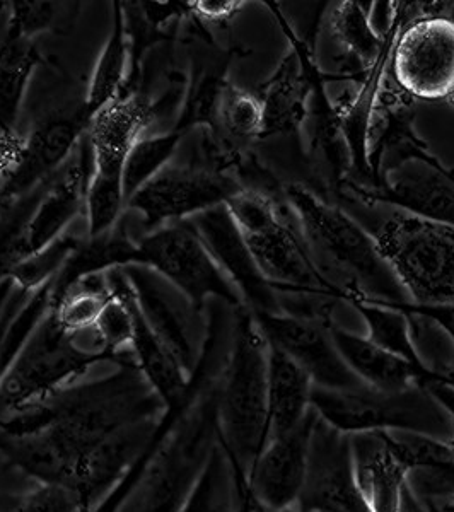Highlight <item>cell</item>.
<instances>
[{
    "instance_id": "obj_27",
    "label": "cell",
    "mask_w": 454,
    "mask_h": 512,
    "mask_svg": "<svg viewBox=\"0 0 454 512\" xmlns=\"http://www.w3.org/2000/svg\"><path fill=\"white\" fill-rule=\"evenodd\" d=\"M263 130L262 101L257 94L227 84L217 110V130L224 139L238 146H246L251 140H260Z\"/></svg>"
},
{
    "instance_id": "obj_29",
    "label": "cell",
    "mask_w": 454,
    "mask_h": 512,
    "mask_svg": "<svg viewBox=\"0 0 454 512\" xmlns=\"http://www.w3.org/2000/svg\"><path fill=\"white\" fill-rule=\"evenodd\" d=\"M381 432V431H379ZM381 436L400 461L405 470L408 466L415 468H439V470H453L454 454L448 441H436L434 437L419 436V434H385Z\"/></svg>"
},
{
    "instance_id": "obj_6",
    "label": "cell",
    "mask_w": 454,
    "mask_h": 512,
    "mask_svg": "<svg viewBox=\"0 0 454 512\" xmlns=\"http://www.w3.org/2000/svg\"><path fill=\"white\" fill-rule=\"evenodd\" d=\"M137 246L140 265L168 280L197 313H202L209 297H217L234 309L245 306L188 219L142 234Z\"/></svg>"
},
{
    "instance_id": "obj_9",
    "label": "cell",
    "mask_w": 454,
    "mask_h": 512,
    "mask_svg": "<svg viewBox=\"0 0 454 512\" xmlns=\"http://www.w3.org/2000/svg\"><path fill=\"white\" fill-rule=\"evenodd\" d=\"M241 190L238 181L197 163H173L127 202V212L139 217L144 233L171 222L187 221L226 204Z\"/></svg>"
},
{
    "instance_id": "obj_36",
    "label": "cell",
    "mask_w": 454,
    "mask_h": 512,
    "mask_svg": "<svg viewBox=\"0 0 454 512\" xmlns=\"http://www.w3.org/2000/svg\"><path fill=\"white\" fill-rule=\"evenodd\" d=\"M434 376H436L437 379L444 381V383L454 386V361L446 364L443 369H439L437 373H434Z\"/></svg>"
},
{
    "instance_id": "obj_34",
    "label": "cell",
    "mask_w": 454,
    "mask_h": 512,
    "mask_svg": "<svg viewBox=\"0 0 454 512\" xmlns=\"http://www.w3.org/2000/svg\"><path fill=\"white\" fill-rule=\"evenodd\" d=\"M396 309H400L408 315H419L425 320L432 321L434 325L448 333L454 344V304H449V306H415V304L408 303L398 306Z\"/></svg>"
},
{
    "instance_id": "obj_24",
    "label": "cell",
    "mask_w": 454,
    "mask_h": 512,
    "mask_svg": "<svg viewBox=\"0 0 454 512\" xmlns=\"http://www.w3.org/2000/svg\"><path fill=\"white\" fill-rule=\"evenodd\" d=\"M345 303L356 308L357 313L364 318L367 325V338L381 349L402 357L403 361L412 366L429 371L419 357L417 347L412 337L410 316L400 309L385 306V304L369 303L361 297H347ZM432 373V371H431Z\"/></svg>"
},
{
    "instance_id": "obj_33",
    "label": "cell",
    "mask_w": 454,
    "mask_h": 512,
    "mask_svg": "<svg viewBox=\"0 0 454 512\" xmlns=\"http://www.w3.org/2000/svg\"><path fill=\"white\" fill-rule=\"evenodd\" d=\"M241 0H197L192 2V12L202 23L226 24L241 11Z\"/></svg>"
},
{
    "instance_id": "obj_10",
    "label": "cell",
    "mask_w": 454,
    "mask_h": 512,
    "mask_svg": "<svg viewBox=\"0 0 454 512\" xmlns=\"http://www.w3.org/2000/svg\"><path fill=\"white\" fill-rule=\"evenodd\" d=\"M88 125L84 103L53 111L36 123L23 140L16 163L0 183V216L45 187L64 168L88 132Z\"/></svg>"
},
{
    "instance_id": "obj_8",
    "label": "cell",
    "mask_w": 454,
    "mask_h": 512,
    "mask_svg": "<svg viewBox=\"0 0 454 512\" xmlns=\"http://www.w3.org/2000/svg\"><path fill=\"white\" fill-rule=\"evenodd\" d=\"M311 405L337 431H374L400 427L408 431L444 429L443 405L420 386L402 393H383L373 388L354 391L311 390Z\"/></svg>"
},
{
    "instance_id": "obj_18",
    "label": "cell",
    "mask_w": 454,
    "mask_h": 512,
    "mask_svg": "<svg viewBox=\"0 0 454 512\" xmlns=\"http://www.w3.org/2000/svg\"><path fill=\"white\" fill-rule=\"evenodd\" d=\"M158 122L154 103L144 93L123 94L89 120L86 140L93 166L123 168L132 147Z\"/></svg>"
},
{
    "instance_id": "obj_11",
    "label": "cell",
    "mask_w": 454,
    "mask_h": 512,
    "mask_svg": "<svg viewBox=\"0 0 454 512\" xmlns=\"http://www.w3.org/2000/svg\"><path fill=\"white\" fill-rule=\"evenodd\" d=\"M340 190L367 205H390L412 216L454 227V169L441 159H408L381 176L378 187L342 185Z\"/></svg>"
},
{
    "instance_id": "obj_22",
    "label": "cell",
    "mask_w": 454,
    "mask_h": 512,
    "mask_svg": "<svg viewBox=\"0 0 454 512\" xmlns=\"http://www.w3.org/2000/svg\"><path fill=\"white\" fill-rule=\"evenodd\" d=\"M41 64L35 40L6 31L0 43V137H18L16 125L33 74Z\"/></svg>"
},
{
    "instance_id": "obj_5",
    "label": "cell",
    "mask_w": 454,
    "mask_h": 512,
    "mask_svg": "<svg viewBox=\"0 0 454 512\" xmlns=\"http://www.w3.org/2000/svg\"><path fill=\"white\" fill-rule=\"evenodd\" d=\"M129 359H134L132 350L110 354L79 344L77 335L65 332L50 308L6 376L0 379V419L77 383L96 364H120Z\"/></svg>"
},
{
    "instance_id": "obj_1",
    "label": "cell",
    "mask_w": 454,
    "mask_h": 512,
    "mask_svg": "<svg viewBox=\"0 0 454 512\" xmlns=\"http://www.w3.org/2000/svg\"><path fill=\"white\" fill-rule=\"evenodd\" d=\"M163 400L135 359L72 383L0 419V456L35 483L77 490L89 509L146 448Z\"/></svg>"
},
{
    "instance_id": "obj_30",
    "label": "cell",
    "mask_w": 454,
    "mask_h": 512,
    "mask_svg": "<svg viewBox=\"0 0 454 512\" xmlns=\"http://www.w3.org/2000/svg\"><path fill=\"white\" fill-rule=\"evenodd\" d=\"M77 490L60 483H36L12 512H89Z\"/></svg>"
},
{
    "instance_id": "obj_4",
    "label": "cell",
    "mask_w": 454,
    "mask_h": 512,
    "mask_svg": "<svg viewBox=\"0 0 454 512\" xmlns=\"http://www.w3.org/2000/svg\"><path fill=\"white\" fill-rule=\"evenodd\" d=\"M371 234L410 303L454 304V227L393 209Z\"/></svg>"
},
{
    "instance_id": "obj_31",
    "label": "cell",
    "mask_w": 454,
    "mask_h": 512,
    "mask_svg": "<svg viewBox=\"0 0 454 512\" xmlns=\"http://www.w3.org/2000/svg\"><path fill=\"white\" fill-rule=\"evenodd\" d=\"M57 18H59V9L52 2L14 0L9 2L7 31L28 40H35L40 33L55 30L57 23H60Z\"/></svg>"
},
{
    "instance_id": "obj_19",
    "label": "cell",
    "mask_w": 454,
    "mask_h": 512,
    "mask_svg": "<svg viewBox=\"0 0 454 512\" xmlns=\"http://www.w3.org/2000/svg\"><path fill=\"white\" fill-rule=\"evenodd\" d=\"M330 335L338 354L367 388L383 393H402L434 376L431 371L412 366L402 357L373 344L369 338L347 332L335 323L330 326Z\"/></svg>"
},
{
    "instance_id": "obj_25",
    "label": "cell",
    "mask_w": 454,
    "mask_h": 512,
    "mask_svg": "<svg viewBox=\"0 0 454 512\" xmlns=\"http://www.w3.org/2000/svg\"><path fill=\"white\" fill-rule=\"evenodd\" d=\"M183 139L185 135L173 128L166 132L147 134L139 139L123 166V193L127 202L175 161Z\"/></svg>"
},
{
    "instance_id": "obj_13",
    "label": "cell",
    "mask_w": 454,
    "mask_h": 512,
    "mask_svg": "<svg viewBox=\"0 0 454 512\" xmlns=\"http://www.w3.org/2000/svg\"><path fill=\"white\" fill-rule=\"evenodd\" d=\"M222 274L253 315H280L279 297L258 268L226 204L188 219Z\"/></svg>"
},
{
    "instance_id": "obj_16",
    "label": "cell",
    "mask_w": 454,
    "mask_h": 512,
    "mask_svg": "<svg viewBox=\"0 0 454 512\" xmlns=\"http://www.w3.org/2000/svg\"><path fill=\"white\" fill-rule=\"evenodd\" d=\"M320 444L311 436L308 470L299 495L301 512H373L350 461V449L337 429H320Z\"/></svg>"
},
{
    "instance_id": "obj_23",
    "label": "cell",
    "mask_w": 454,
    "mask_h": 512,
    "mask_svg": "<svg viewBox=\"0 0 454 512\" xmlns=\"http://www.w3.org/2000/svg\"><path fill=\"white\" fill-rule=\"evenodd\" d=\"M113 23L105 47L94 64L84 113L91 118L125 93L130 74V43L122 2H113Z\"/></svg>"
},
{
    "instance_id": "obj_17",
    "label": "cell",
    "mask_w": 454,
    "mask_h": 512,
    "mask_svg": "<svg viewBox=\"0 0 454 512\" xmlns=\"http://www.w3.org/2000/svg\"><path fill=\"white\" fill-rule=\"evenodd\" d=\"M316 415V410L315 414H306L294 431L272 439L253 466L251 494L265 511H287L292 502L299 499L308 470L309 444Z\"/></svg>"
},
{
    "instance_id": "obj_14",
    "label": "cell",
    "mask_w": 454,
    "mask_h": 512,
    "mask_svg": "<svg viewBox=\"0 0 454 512\" xmlns=\"http://www.w3.org/2000/svg\"><path fill=\"white\" fill-rule=\"evenodd\" d=\"M279 21L291 40V50L270 79L258 89L257 96L263 108L260 140L277 135L299 139L304 122L309 117L316 79L321 74L320 67L313 59V47L308 41L297 38L291 28H287L286 19L280 14Z\"/></svg>"
},
{
    "instance_id": "obj_20",
    "label": "cell",
    "mask_w": 454,
    "mask_h": 512,
    "mask_svg": "<svg viewBox=\"0 0 454 512\" xmlns=\"http://www.w3.org/2000/svg\"><path fill=\"white\" fill-rule=\"evenodd\" d=\"M354 466L357 485L373 512H400L407 470L391 453L381 432L357 437Z\"/></svg>"
},
{
    "instance_id": "obj_12",
    "label": "cell",
    "mask_w": 454,
    "mask_h": 512,
    "mask_svg": "<svg viewBox=\"0 0 454 512\" xmlns=\"http://www.w3.org/2000/svg\"><path fill=\"white\" fill-rule=\"evenodd\" d=\"M253 315V313H251ZM268 345L282 350L308 374L316 388L354 391L367 388L338 354L330 335L333 323L284 315H253Z\"/></svg>"
},
{
    "instance_id": "obj_2",
    "label": "cell",
    "mask_w": 454,
    "mask_h": 512,
    "mask_svg": "<svg viewBox=\"0 0 454 512\" xmlns=\"http://www.w3.org/2000/svg\"><path fill=\"white\" fill-rule=\"evenodd\" d=\"M284 193L309 255L344 301L361 297L391 308L410 303L373 234L361 222L306 185H286Z\"/></svg>"
},
{
    "instance_id": "obj_7",
    "label": "cell",
    "mask_w": 454,
    "mask_h": 512,
    "mask_svg": "<svg viewBox=\"0 0 454 512\" xmlns=\"http://www.w3.org/2000/svg\"><path fill=\"white\" fill-rule=\"evenodd\" d=\"M419 16L403 26L391 48L390 72L408 98L454 105V19L417 2Z\"/></svg>"
},
{
    "instance_id": "obj_26",
    "label": "cell",
    "mask_w": 454,
    "mask_h": 512,
    "mask_svg": "<svg viewBox=\"0 0 454 512\" xmlns=\"http://www.w3.org/2000/svg\"><path fill=\"white\" fill-rule=\"evenodd\" d=\"M111 296L108 272L91 275L72 287L59 303L53 304V315L65 332L72 335L91 332L110 303Z\"/></svg>"
},
{
    "instance_id": "obj_15",
    "label": "cell",
    "mask_w": 454,
    "mask_h": 512,
    "mask_svg": "<svg viewBox=\"0 0 454 512\" xmlns=\"http://www.w3.org/2000/svg\"><path fill=\"white\" fill-rule=\"evenodd\" d=\"M122 270L152 333L173 355L185 374L192 376L202 357L195 344L192 323L193 316L200 313L195 311L187 297L151 268L130 265Z\"/></svg>"
},
{
    "instance_id": "obj_28",
    "label": "cell",
    "mask_w": 454,
    "mask_h": 512,
    "mask_svg": "<svg viewBox=\"0 0 454 512\" xmlns=\"http://www.w3.org/2000/svg\"><path fill=\"white\" fill-rule=\"evenodd\" d=\"M81 239L74 234L65 233L45 250L38 251L35 255L28 256L26 260L18 263L12 268L7 279L11 280L12 286L19 291L28 292V294L38 291L55 280Z\"/></svg>"
},
{
    "instance_id": "obj_32",
    "label": "cell",
    "mask_w": 454,
    "mask_h": 512,
    "mask_svg": "<svg viewBox=\"0 0 454 512\" xmlns=\"http://www.w3.org/2000/svg\"><path fill=\"white\" fill-rule=\"evenodd\" d=\"M217 480L219 465L216 454H210L209 460L202 466L178 512H216Z\"/></svg>"
},
{
    "instance_id": "obj_37",
    "label": "cell",
    "mask_w": 454,
    "mask_h": 512,
    "mask_svg": "<svg viewBox=\"0 0 454 512\" xmlns=\"http://www.w3.org/2000/svg\"><path fill=\"white\" fill-rule=\"evenodd\" d=\"M268 512V511H267ZM282 512H289V511H282Z\"/></svg>"
},
{
    "instance_id": "obj_35",
    "label": "cell",
    "mask_w": 454,
    "mask_h": 512,
    "mask_svg": "<svg viewBox=\"0 0 454 512\" xmlns=\"http://www.w3.org/2000/svg\"><path fill=\"white\" fill-rule=\"evenodd\" d=\"M238 512H267L258 504L257 499L253 497V494H245L241 497V506H239Z\"/></svg>"
},
{
    "instance_id": "obj_3",
    "label": "cell",
    "mask_w": 454,
    "mask_h": 512,
    "mask_svg": "<svg viewBox=\"0 0 454 512\" xmlns=\"http://www.w3.org/2000/svg\"><path fill=\"white\" fill-rule=\"evenodd\" d=\"M221 439L243 472L253 470L268 439V344L250 311L236 309V332L217 398Z\"/></svg>"
},
{
    "instance_id": "obj_21",
    "label": "cell",
    "mask_w": 454,
    "mask_h": 512,
    "mask_svg": "<svg viewBox=\"0 0 454 512\" xmlns=\"http://www.w3.org/2000/svg\"><path fill=\"white\" fill-rule=\"evenodd\" d=\"M313 381L291 357L268 345V439L294 431L308 414Z\"/></svg>"
}]
</instances>
